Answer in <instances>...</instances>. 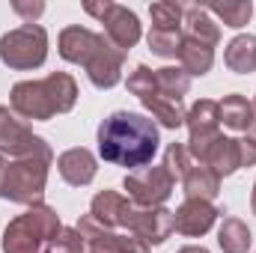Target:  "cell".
<instances>
[{"instance_id":"cell-5","label":"cell","mask_w":256,"mask_h":253,"mask_svg":"<svg viewBox=\"0 0 256 253\" xmlns=\"http://www.w3.org/2000/svg\"><path fill=\"white\" fill-rule=\"evenodd\" d=\"M12 110L24 120H51L68 114L78 102V84L72 74L54 72L42 80H21L12 86Z\"/></svg>"},{"instance_id":"cell-6","label":"cell","mask_w":256,"mask_h":253,"mask_svg":"<svg viewBox=\"0 0 256 253\" xmlns=\"http://www.w3.org/2000/svg\"><path fill=\"white\" fill-rule=\"evenodd\" d=\"M51 161H54L51 149L24 155V158L0 155V200L21 202V206H42Z\"/></svg>"},{"instance_id":"cell-2","label":"cell","mask_w":256,"mask_h":253,"mask_svg":"<svg viewBox=\"0 0 256 253\" xmlns=\"http://www.w3.org/2000/svg\"><path fill=\"white\" fill-rule=\"evenodd\" d=\"M90 218L110 230V226H126L131 236L143 238L146 244H161L170 238L173 232V212H167L164 206L158 208H143L137 202H128L122 194L116 190H102L92 196L90 206Z\"/></svg>"},{"instance_id":"cell-26","label":"cell","mask_w":256,"mask_h":253,"mask_svg":"<svg viewBox=\"0 0 256 253\" xmlns=\"http://www.w3.org/2000/svg\"><path fill=\"white\" fill-rule=\"evenodd\" d=\"M164 167H167V173L173 176V179H185V173L194 167V158L191 152H188V146L185 143H170L167 146V152H164Z\"/></svg>"},{"instance_id":"cell-14","label":"cell","mask_w":256,"mask_h":253,"mask_svg":"<svg viewBox=\"0 0 256 253\" xmlns=\"http://www.w3.org/2000/svg\"><path fill=\"white\" fill-rule=\"evenodd\" d=\"M218 208L206 200H185L176 212H173V230L182 236H206L214 220H218Z\"/></svg>"},{"instance_id":"cell-25","label":"cell","mask_w":256,"mask_h":253,"mask_svg":"<svg viewBox=\"0 0 256 253\" xmlns=\"http://www.w3.org/2000/svg\"><path fill=\"white\" fill-rule=\"evenodd\" d=\"M182 30H149V51L158 57H179L182 48Z\"/></svg>"},{"instance_id":"cell-28","label":"cell","mask_w":256,"mask_h":253,"mask_svg":"<svg viewBox=\"0 0 256 253\" xmlns=\"http://www.w3.org/2000/svg\"><path fill=\"white\" fill-rule=\"evenodd\" d=\"M12 9H15L21 18H24V24H36V18L45 12V3H39V0H36V3H24V0H15V3H12Z\"/></svg>"},{"instance_id":"cell-4","label":"cell","mask_w":256,"mask_h":253,"mask_svg":"<svg viewBox=\"0 0 256 253\" xmlns=\"http://www.w3.org/2000/svg\"><path fill=\"white\" fill-rule=\"evenodd\" d=\"M60 57L84 66L98 90H110L122 80L126 54L108 36L102 39V33H92L86 27H66L60 33Z\"/></svg>"},{"instance_id":"cell-15","label":"cell","mask_w":256,"mask_h":253,"mask_svg":"<svg viewBox=\"0 0 256 253\" xmlns=\"http://www.w3.org/2000/svg\"><path fill=\"white\" fill-rule=\"evenodd\" d=\"M57 170H60V176L66 182L74 185V188L90 185L96 179V155L90 149H84V146H74V149H68V152L60 155Z\"/></svg>"},{"instance_id":"cell-32","label":"cell","mask_w":256,"mask_h":253,"mask_svg":"<svg viewBox=\"0 0 256 253\" xmlns=\"http://www.w3.org/2000/svg\"><path fill=\"white\" fill-rule=\"evenodd\" d=\"M250 206H254V214H256V185H254V196H250Z\"/></svg>"},{"instance_id":"cell-9","label":"cell","mask_w":256,"mask_h":253,"mask_svg":"<svg viewBox=\"0 0 256 253\" xmlns=\"http://www.w3.org/2000/svg\"><path fill=\"white\" fill-rule=\"evenodd\" d=\"M84 9H86L92 18H98V21L104 24V36H108L122 54L131 51V48L140 42V21H137V15H134L128 6H120V3L104 0V3H84Z\"/></svg>"},{"instance_id":"cell-31","label":"cell","mask_w":256,"mask_h":253,"mask_svg":"<svg viewBox=\"0 0 256 253\" xmlns=\"http://www.w3.org/2000/svg\"><path fill=\"white\" fill-rule=\"evenodd\" d=\"M250 108H254V126H250V131H254V137H256V98H254V104H250Z\"/></svg>"},{"instance_id":"cell-7","label":"cell","mask_w":256,"mask_h":253,"mask_svg":"<svg viewBox=\"0 0 256 253\" xmlns=\"http://www.w3.org/2000/svg\"><path fill=\"white\" fill-rule=\"evenodd\" d=\"M60 218L48 206H30L3 232V253H42L60 232Z\"/></svg>"},{"instance_id":"cell-12","label":"cell","mask_w":256,"mask_h":253,"mask_svg":"<svg viewBox=\"0 0 256 253\" xmlns=\"http://www.w3.org/2000/svg\"><path fill=\"white\" fill-rule=\"evenodd\" d=\"M78 232L84 236L90 253H149V244H146L143 238L110 232V230L98 226L90 214H84V218L78 220Z\"/></svg>"},{"instance_id":"cell-13","label":"cell","mask_w":256,"mask_h":253,"mask_svg":"<svg viewBox=\"0 0 256 253\" xmlns=\"http://www.w3.org/2000/svg\"><path fill=\"white\" fill-rule=\"evenodd\" d=\"M45 149L51 146L0 104V155L3 158H24V155H36Z\"/></svg>"},{"instance_id":"cell-21","label":"cell","mask_w":256,"mask_h":253,"mask_svg":"<svg viewBox=\"0 0 256 253\" xmlns=\"http://www.w3.org/2000/svg\"><path fill=\"white\" fill-rule=\"evenodd\" d=\"M220 108V122L232 131H250L254 126V108L244 96H226L224 102H218Z\"/></svg>"},{"instance_id":"cell-22","label":"cell","mask_w":256,"mask_h":253,"mask_svg":"<svg viewBox=\"0 0 256 253\" xmlns=\"http://www.w3.org/2000/svg\"><path fill=\"white\" fill-rule=\"evenodd\" d=\"M250 242H254L250 230L238 218H226L220 224V230H218V244H220L224 253H248L250 250Z\"/></svg>"},{"instance_id":"cell-23","label":"cell","mask_w":256,"mask_h":253,"mask_svg":"<svg viewBox=\"0 0 256 253\" xmlns=\"http://www.w3.org/2000/svg\"><path fill=\"white\" fill-rule=\"evenodd\" d=\"M208 15H218L226 27H244L254 15V3L250 0H226V3H208L206 6Z\"/></svg>"},{"instance_id":"cell-24","label":"cell","mask_w":256,"mask_h":253,"mask_svg":"<svg viewBox=\"0 0 256 253\" xmlns=\"http://www.w3.org/2000/svg\"><path fill=\"white\" fill-rule=\"evenodd\" d=\"M149 15H152V30H182V24H185V6L173 3V0L152 3Z\"/></svg>"},{"instance_id":"cell-19","label":"cell","mask_w":256,"mask_h":253,"mask_svg":"<svg viewBox=\"0 0 256 253\" xmlns=\"http://www.w3.org/2000/svg\"><path fill=\"white\" fill-rule=\"evenodd\" d=\"M224 63L232 72H238V74L256 72V36H250V33L236 36L224 51Z\"/></svg>"},{"instance_id":"cell-16","label":"cell","mask_w":256,"mask_h":253,"mask_svg":"<svg viewBox=\"0 0 256 253\" xmlns=\"http://www.w3.org/2000/svg\"><path fill=\"white\" fill-rule=\"evenodd\" d=\"M200 164H206L218 179L232 176V173L242 167V146H238V140H232V137H218V140L208 146V152L202 155Z\"/></svg>"},{"instance_id":"cell-30","label":"cell","mask_w":256,"mask_h":253,"mask_svg":"<svg viewBox=\"0 0 256 253\" xmlns=\"http://www.w3.org/2000/svg\"><path fill=\"white\" fill-rule=\"evenodd\" d=\"M179 253H208V250H206V248H194L191 244V248H182Z\"/></svg>"},{"instance_id":"cell-11","label":"cell","mask_w":256,"mask_h":253,"mask_svg":"<svg viewBox=\"0 0 256 253\" xmlns=\"http://www.w3.org/2000/svg\"><path fill=\"white\" fill-rule=\"evenodd\" d=\"M185 122H188V131H191V140H188V152H191L194 161H202V155L208 152V146L220 137V108L218 102L212 98H200L191 110L185 114Z\"/></svg>"},{"instance_id":"cell-17","label":"cell","mask_w":256,"mask_h":253,"mask_svg":"<svg viewBox=\"0 0 256 253\" xmlns=\"http://www.w3.org/2000/svg\"><path fill=\"white\" fill-rule=\"evenodd\" d=\"M185 33V30H182ZM179 63H182V72L188 78H196V74H206L212 63H214V48L194 39V36H182V48H179Z\"/></svg>"},{"instance_id":"cell-20","label":"cell","mask_w":256,"mask_h":253,"mask_svg":"<svg viewBox=\"0 0 256 253\" xmlns=\"http://www.w3.org/2000/svg\"><path fill=\"white\" fill-rule=\"evenodd\" d=\"M185 33L188 36H194V39H200V42H206V45H218L220 42V27L208 18V12H206V6H196V3H191V6H185Z\"/></svg>"},{"instance_id":"cell-3","label":"cell","mask_w":256,"mask_h":253,"mask_svg":"<svg viewBox=\"0 0 256 253\" xmlns=\"http://www.w3.org/2000/svg\"><path fill=\"white\" fill-rule=\"evenodd\" d=\"M191 86V78L182 68L164 66V68H146L137 66L128 74V90L143 102L146 110H152V116L164 128H179L185 126V110H182V98Z\"/></svg>"},{"instance_id":"cell-10","label":"cell","mask_w":256,"mask_h":253,"mask_svg":"<svg viewBox=\"0 0 256 253\" xmlns=\"http://www.w3.org/2000/svg\"><path fill=\"white\" fill-rule=\"evenodd\" d=\"M176 188V179L167 173V167H140L126 176V190L131 202L143 206V208H158Z\"/></svg>"},{"instance_id":"cell-27","label":"cell","mask_w":256,"mask_h":253,"mask_svg":"<svg viewBox=\"0 0 256 253\" xmlns=\"http://www.w3.org/2000/svg\"><path fill=\"white\" fill-rule=\"evenodd\" d=\"M84 248H86V242L78 230H60L57 238H51V244L42 253H84Z\"/></svg>"},{"instance_id":"cell-29","label":"cell","mask_w":256,"mask_h":253,"mask_svg":"<svg viewBox=\"0 0 256 253\" xmlns=\"http://www.w3.org/2000/svg\"><path fill=\"white\" fill-rule=\"evenodd\" d=\"M238 146H242V167H254L256 164V137H238Z\"/></svg>"},{"instance_id":"cell-1","label":"cell","mask_w":256,"mask_h":253,"mask_svg":"<svg viewBox=\"0 0 256 253\" xmlns=\"http://www.w3.org/2000/svg\"><path fill=\"white\" fill-rule=\"evenodd\" d=\"M158 152V126L143 114L116 110L98 126V155L116 167L140 170Z\"/></svg>"},{"instance_id":"cell-18","label":"cell","mask_w":256,"mask_h":253,"mask_svg":"<svg viewBox=\"0 0 256 253\" xmlns=\"http://www.w3.org/2000/svg\"><path fill=\"white\" fill-rule=\"evenodd\" d=\"M182 185H185L188 200H206V202H212V200L218 196V190H220V179H218L206 164L194 161V167L185 173Z\"/></svg>"},{"instance_id":"cell-8","label":"cell","mask_w":256,"mask_h":253,"mask_svg":"<svg viewBox=\"0 0 256 253\" xmlns=\"http://www.w3.org/2000/svg\"><path fill=\"white\" fill-rule=\"evenodd\" d=\"M48 57V33L39 24H21L0 39V60L15 72L39 68Z\"/></svg>"}]
</instances>
